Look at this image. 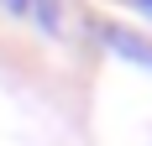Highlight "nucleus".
Returning a JSON list of instances; mask_svg holds the SVG:
<instances>
[{
  "label": "nucleus",
  "mask_w": 152,
  "mask_h": 146,
  "mask_svg": "<svg viewBox=\"0 0 152 146\" xmlns=\"http://www.w3.org/2000/svg\"><path fill=\"white\" fill-rule=\"evenodd\" d=\"M11 16H21V21H31L37 31H47V37H58L63 31V16H58V5L53 0H0Z\"/></svg>",
  "instance_id": "obj_1"
},
{
  "label": "nucleus",
  "mask_w": 152,
  "mask_h": 146,
  "mask_svg": "<svg viewBox=\"0 0 152 146\" xmlns=\"http://www.w3.org/2000/svg\"><path fill=\"white\" fill-rule=\"evenodd\" d=\"M137 5H142V11H147V16H152V0H137Z\"/></svg>",
  "instance_id": "obj_2"
}]
</instances>
